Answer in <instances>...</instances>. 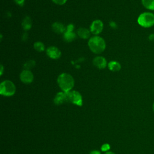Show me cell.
I'll use <instances>...</instances> for the list:
<instances>
[{
    "label": "cell",
    "instance_id": "obj_9",
    "mask_svg": "<svg viewBox=\"0 0 154 154\" xmlns=\"http://www.w3.org/2000/svg\"><path fill=\"white\" fill-rule=\"evenodd\" d=\"M54 101V103L58 105L63 104L66 102H68L66 93H65L64 91L63 92H58L55 95Z\"/></svg>",
    "mask_w": 154,
    "mask_h": 154
},
{
    "label": "cell",
    "instance_id": "obj_6",
    "mask_svg": "<svg viewBox=\"0 0 154 154\" xmlns=\"http://www.w3.org/2000/svg\"><path fill=\"white\" fill-rule=\"evenodd\" d=\"M103 28V24L100 20H94L90 26V32L93 34L97 35L102 31Z\"/></svg>",
    "mask_w": 154,
    "mask_h": 154
},
{
    "label": "cell",
    "instance_id": "obj_11",
    "mask_svg": "<svg viewBox=\"0 0 154 154\" xmlns=\"http://www.w3.org/2000/svg\"><path fill=\"white\" fill-rule=\"evenodd\" d=\"M52 28L53 31L57 33V34H62V33H64L66 28H65V26H64V25L60 22H54L52 25Z\"/></svg>",
    "mask_w": 154,
    "mask_h": 154
},
{
    "label": "cell",
    "instance_id": "obj_19",
    "mask_svg": "<svg viewBox=\"0 0 154 154\" xmlns=\"http://www.w3.org/2000/svg\"><path fill=\"white\" fill-rule=\"evenodd\" d=\"M110 149V146L108 144H103L101 147V150L103 152H106Z\"/></svg>",
    "mask_w": 154,
    "mask_h": 154
},
{
    "label": "cell",
    "instance_id": "obj_27",
    "mask_svg": "<svg viewBox=\"0 0 154 154\" xmlns=\"http://www.w3.org/2000/svg\"><path fill=\"white\" fill-rule=\"evenodd\" d=\"M105 154H115V153L112 152H106Z\"/></svg>",
    "mask_w": 154,
    "mask_h": 154
},
{
    "label": "cell",
    "instance_id": "obj_24",
    "mask_svg": "<svg viewBox=\"0 0 154 154\" xmlns=\"http://www.w3.org/2000/svg\"><path fill=\"white\" fill-rule=\"evenodd\" d=\"M149 39L150 41H154V34H150L149 35Z\"/></svg>",
    "mask_w": 154,
    "mask_h": 154
},
{
    "label": "cell",
    "instance_id": "obj_16",
    "mask_svg": "<svg viewBox=\"0 0 154 154\" xmlns=\"http://www.w3.org/2000/svg\"><path fill=\"white\" fill-rule=\"evenodd\" d=\"M143 5L147 9L154 10V0H141Z\"/></svg>",
    "mask_w": 154,
    "mask_h": 154
},
{
    "label": "cell",
    "instance_id": "obj_1",
    "mask_svg": "<svg viewBox=\"0 0 154 154\" xmlns=\"http://www.w3.org/2000/svg\"><path fill=\"white\" fill-rule=\"evenodd\" d=\"M57 82L60 88L65 93L71 91L75 83L73 78L67 73L60 74L57 78Z\"/></svg>",
    "mask_w": 154,
    "mask_h": 154
},
{
    "label": "cell",
    "instance_id": "obj_4",
    "mask_svg": "<svg viewBox=\"0 0 154 154\" xmlns=\"http://www.w3.org/2000/svg\"><path fill=\"white\" fill-rule=\"evenodd\" d=\"M16 91V87L13 82L9 80H5L1 83L0 93L5 96H13Z\"/></svg>",
    "mask_w": 154,
    "mask_h": 154
},
{
    "label": "cell",
    "instance_id": "obj_13",
    "mask_svg": "<svg viewBox=\"0 0 154 154\" xmlns=\"http://www.w3.org/2000/svg\"><path fill=\"white\" fill-rule=\"evenodd\" d=\"M108 68L112 72H117L119 71L121 69L120 64L116 61H111L108 64Z\"/></svg>",
    "mask_w": 154,
    "mask_h": 154
},
{
    "label": "cell",
    "instance_id": "obj_3",
    "mask_svg": "<svg viewBox=\"0 0 154 154\" xmlns=\"http://www.w3.org/2000/svg\"><path fill=\"white\" fill-rule=\"evenodd\" d=\"M138 23L144 28H150L154 25V14L150 12L141 13L138 17Z\"/></svg>",
    "mask_w": 154,
    "mask_h": 154
},
{
    "label": "cell",
    "instance_id": "obj_2",
    "mask_svg": "<svg viewBox=\"0 0 154 154\" xmlns=\"http://www.w3.org/2000/svg\"><path fill=\"white\" fill-rule=\"evenodd\" d=\"M88 45L90 50L93 52L97 54H99L103 52L106 48V43L105 40L98 35H95L90 38Z\"/></svg>",
    "mask_w": 154,
    "mask_h": 154
},
{
    "label": "cell",
    "instance_id": "obj_8",
    "mask_svg": "<svg viewBox=\"0 0 154 154\" xmlns=\"http://www.w3.org/2000/svg\"><path fill=\"white\" fill-rule=\"evenodd\" d=\"M46 54L49 57L55 60L59 58L61 55L60 50L55 46L49 47L46 49Z\"/></svg>",
    "mask_w": 154,
    "mask_h": 154
},
{
    "label": "cell",
    "instance_id": "obj_21",
    "mask_svg": "<svg viewBox=\"0 0 154 154\" xmlns=\"http://www.w3.org/2000/svg\"><path fill=\"white\" fill-rule=\"evenodd\" d=\"M74 25L73 24H69L66 28V31H73L74 29Z\"/></svg>",
    "mask_w": 154,
    "mask_h": 154
},
{
    "label": "cell",
    "instance_id": "obj_10",
    "mask_svg": "<svg viewBox=\"0 0 154 154\" xmlns=\"http://www.w3.org/2000/svg\"><path fill=\"white\" fill-rule=\"evenodd\" d=\"M93 63L94 66L99 69H104L106 66V59L101 56H98L93 59Z\"/></svg>",
    "mask_w": 154,
    "mask_h": 154
},
{
    "label": "cell",
    "instance_id": "obj_22",
    "mask_svg": "<svg viewBox=\"0 0 154 154\" xmlns=\"http://www.w3.org/2000/svg\"><path fill=\"white\" fill-rule=\"evenodd\" d=\"M109 26L111 28H112L113 29H116L117 28V25L116 23L114 22V21H111L109 22Z\"/></svg>",
    "mask_w": 154,
    "mask_h": 154
},
{
    "label": "cell",
    "instance_id": "obj_18",
    "mask_svg": "<svg viewBox=\"0 0 154 154\" xmlns=\"http://www.w3.org/2000/svg\"><path fill=\"white\" fill-rule=\"evenodd\" d=\"M34 48L38 52H43L45 50V45L41 42H36L34 44Z\"/></svg>",
    "mask_w": 154,
    "mask_h": 154
},
{
    "label": "cell",
    "instance_id": "obj_17",
    "mask_svg": "<svg viewBox=\"0 0 154 154\" xmlns=\"http://www.w3.org/2000/svg\"><path fill=\"white\" fill-rule=\"evenodd\" d=\"M35 65V62L33 60H29L27 61L24 64H23V68L25 70H30L32 68H33Z\"/></svg>",
    "mask_w": 154,
    "mask_h": 154
},
{
    "label": "cell",
    "instance_id": "obj_15",
    "mask_svg": "<svg viewBox=\"0 0 154 154\" xmlns=\"http://www.w3.org/2000/svg\"><path fill=\"white\" fill-rule=\"evenodd\" d=\"M76 38V34L73 31H65L64 33V38L67 42H71Z\"/></svg>",
    "mask_w": 154,
    "mask_h": 154
},
{
    "label": "cell",
    "instance_id": "obj_26",
    "mask_svg": "<svg viewBox=\"0 0 154 154\" xmlns=\"http://www.w3.org/2000/svg\"><path fill=\"white\" fill-rule=\"evenodd\" d=\"M3 71H4V67L2 65H1V75H2L3 73Z\"/></svg>",
    "mask_w": 154,
    "mask_h": 154
},
{
    "label": "cell",
    "instance_id": "obj_25",
    "mask_svg": "<svg viewBox=\"0 0 154 154\" xmlns=\"http://www.w3.org/2000/svg\"><path fill=\"white\" fill-rule=\"evenodd\" d=\"M90 154H100V152L97 150H92Z\"/></svg>",
    "mask_w": 154,
    "mask_h": 154
},
{
    "label": "cell",
    "instance_id": "obj_28",
    "mask_svg": "<svg viewBox=\"0 0 154 154\" xmlns=\"http://www.w3.org/2000/svg\"><path fill=\"white\" fill-rule=\"evenodd\" d=\"M152 108H153V110L154 111V103H153V106H152Z\"/></svg>",
    "mask_w": 154,
    "mask_h": 154
},
{
    "label": "cell",
    "instance_id": "obj_7",
    "mask_svg": "<svg viewBox=\"0 0 154 154\" xmlns=\"http://www.w3.org/2000/svg\"><path fill=\"white\" fill-rule=\"evenodd\" d=\"M20 79L21 81L25 84H29L32 82L34 75L29 70H23L20 74Z\"/></svg>",
    "mask_w": 154,
    "mask_h": 154
},
{
    "label": "cell",
    "instance_id": "obj_12",
    "mask_svg": "<svg viewBox=\"0 0 154 154\" xmlns=\"http://www.w3.org/2000/svg\"><path fill=\"white\" fill-rule=\"evenodd\" d=\"M77 33L78 36L83 39H87L90 36V31L82 27H81L78 29Z\"/></svg>",
    "mask_w": 154,
    "mask_h": 154
},
{
    "label": "cell",
    "instance_id": "obj_20",
    "mask_svg": "<svg viewBox=\"0 0 154 154\" xmlns=\"http://www.w3.org/2000/svg\"><path fill=\"white\" fill-rule=\"evenodd\" d=\"M55 4L58 5H63L65 4L67 1V0H52Z\"/></svg>",
    "mask_w": 154,
    "mask_h": 154
},
{
    "label": "cell",
    "instance_id": "obj_14",
    "mask_svg": "<svg viewBox=\"0 0 154 154\" xmlns=\"http://www.w3.org/2000/svg\"><path fill=\"white\" fill-rule=\"evenodd\" d=\"M22 26L24 30H25V31L29 30L31 28V26H32L31 19L29 16H26L22 21Z\"/></svg>",
    "mask_w": 154,
    "mask_h": 154
},
{
    "label": "cell",
    "instance_id": "obj_5",
    "mask_svg": "<svg viewBox=\"0 0 154 154\" xmlns=\"http://www.w3.org/2000/svg\"><path fill=\"white\" fill-rule=\"evenodd\" d=\"M67 97L69 102H71L78 106H81L82 105V98L81 94L75 90H71L67 93Z\"/></svg>",
    "mask_w": 154,
    "mask_h": 154
},
{
    "label": "cell",
    "instance_id": "obj_23",
    "mask_svg": "<svg viewBox=\"0 0 154 154\" xmlns=\"http://www.w3.org/2000/svg\"><path fill=\"white\" fill-rule=\"evenodd\" d=\"M14 1L17 5H19L20 6H23L24 4L25 0H14Z\"/></svg>",
    "mask_w": 154,
    "mask_h": 154
}]
</instances>
